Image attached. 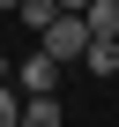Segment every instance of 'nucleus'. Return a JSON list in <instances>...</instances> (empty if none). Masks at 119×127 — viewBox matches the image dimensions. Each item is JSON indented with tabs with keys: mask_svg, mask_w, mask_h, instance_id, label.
I'll list each match as a JSON object with an SVG mask.
<instances>
[{
	"mask_svg": "<svg viewBox=\"0 0 119 127\" xmlns=\"http://www.w3.org/2000/svg\"><path fill=\"white\" fill-rule=\"evenodd\" d=\"M89 45H97V37H89V23H82V15H60V23H52V30L37 37V52H52L60 67H75V60H89Z\"/></svg>",
	"mask_w": 119,
	"mask_h": 127,
	"instance_id": "f257e3e1",
	"label": "nucleus"
},
{
	"mask_svg": "<svg viewBox=\"0 0 119 127\" xmlns=\"http://www.w3.org/2000/svg\"><path fill=\"white\" fill-rule=\"evenodd\" d=\"M60 75H67V67H60L52 52H30V60H15V90H22V97H60Z\"/></svg>",
	"mask_w": 119,
	"mask_h": 127,
	"instance_id": "f03ea898",
	"label": "nucleus"
},
{
	"mask_svg": "<svg viewBox=\"0 0 119 127\" xmlns=\"http://www.w3.org/2000/svg\"><path fill=\"white\" fill-rule=\"evenodd\" d=\"M82 23H89V37H97V45H119V0H97Z\"/></svg>",
	"mask_w": 119,
	"mask_h": 127,
	"instance_id": "7ed1b4c3",
	"label": "nucleus"
},
{
	"mask_svg": "<svg viewBox=\"0 0 119 127\" xmlns=\"http://www.w3.org/2000/svg\"><path fill=\"white\" fill-rule=\"evenodd\" d=\"M22 23H30V30H37V37H45V30H52V23H60V0H22Z\"/></svg>",
	"mask_w": 119,
	"mask_h": 127,
	"instance_id": "20e7f679",
	"label": "nucleus"
},
{
	"mask_svg": "<svg viewBox=\"0 0 119 127\" xmlns=\"http://www.w3.org/2000/svg\"><path fill=\"white\" fill-rule=\"evenodd\" d=\"M22 112H30V97L8 82V90H0V127H22Z\"/></svg>",
	"mask_w": 119,
	"mask_h": 127,
	"instance_id": "39448f33",
	"label": "nucleus"
},
{
	"mask_svg": "<svg viewBox=\"0 0 119 127\" xmlns=\"http://www.w3.org/2000/svg\"><path fill=\"white\" fill-rule=\"evenodd\" d=\"M22 127H60V97H30V112H22Z\"/></svg>",
	"mask_w": 119,
	"mask_h": 127,
	"instance_id": "423d86ee",
	"label": "nucleus"
},
{
	"mask_svg": "<svg viewBox=\"0 0 119 127\" xmlns=\"http://www.w3.org/2000/svg\"><path fill=\"white\" fill-rule=\"evenodd\" d=\"M82 67H89V75H119V45H89Z\"/></svg>",
	"mask_w": 119,
	"mask_h": 127,
	"instance_id": "0eeeda50",
	"label": "nucleus"
},
{
	"mask_svg": "<svg viewBox=\"0 0 119 127\" xmlns=\"http://www.w3.org/2000/svg\"><path fill=\"white\" fill-rule=\"evenodd\" d=\"M97 8V0H60V15H89Z\"/></svg>",
	"mask_w": 119,
	"mask_h": 127,
	"instance_id": "6e6552de",
	"label": "nucleus"
},
{
	"mask_svg": "<svg viewBox=\"0 0 119 127\" xmlns=\"http://www.w3.org/2000/svg\"><path fill=\"white\" fill-rule=\"evenodd\" d=\"M8 82H15V67H8V52H0V90H8Z\"/></svg>",
	"mask_w": 119,
	"mask_h": 127,
	"instance_id": "1a4fd4ad",
	"label": "nucleus"
},
{
	"mask_svg": "<svg viewBox=\"0 0 119 127\" xmlns=\"http://www.w3.org/2000/svg\"><path fill=\"white\" fill-rule=\"evenodd\" d=\"M0 15H22V0H0Z\"/></svg>",
	"mask_w": 119,
	"mask_h": 127,
	"instance_id": "9d476101",
	"label": "nucleus"
}]
</instances>
